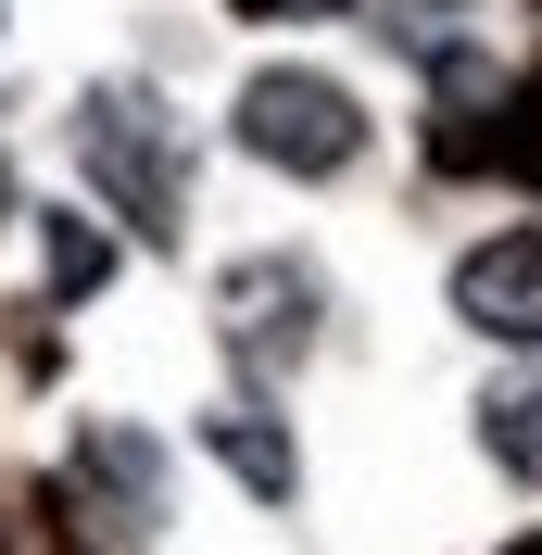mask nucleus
I'll use <instances>...</instances> for the list:
<instances>
[{
    "label": "nucleus",
    "mask_w": 542,
    "mask_h": 555,
    "mask_svg": "<svg viewBox=\"0 0 542 555\" xmlns=\"http://www.w3.org/2000/svg\"><path fill=\"white\" fill-rule=\"evenodd\" d=\"M76 165H89V190H102L127 228H152L165 241L177 215H190V139H177V114L152 102V89H76Z\"/></svg>",
    "instance_id": "nucleus-1"
},
{
    "label": "nucleus",
    "mask_w": 542,
    "mask_h": 555,
    "mask_svg": "<svg viewBox=\"0 0 542 555\" xmlns=\"http://www.w3.org/2000/svg\"><path fill=\"white\" fill-rule=\"evenodd\" d=\"M479 454H492L505 480L542 492V379H492L479 391Z\"/></svg>",
    "instance_id": "nucleus-7"
},
{
    "label": "nucleus",
    "mask_w": 542,
    "mask_h": 555,
    "mask_svg": "<svg viewBox=\"0 0 542 555\" xmlns=\"http://www.w3.org/2000/svg\"><path fill=\"white\" fill-rule=\"evenodd\" d=\"M228 139L278 177H340V165H366V102L315 64H253L228 102Z\"/></svg>",
    "instance_id": "nucleus-2"
},
{
    "label": "nucleus",
    "mask_w": 542,
    "mask_h": 555,
    "mask_svg": "<svg viewBox=\"0 0 542 555\" xmlns=\"http://www.w3.org/2000/svg\"><path fill=\"white\" fill-rule=\"evenodd\" d=\"M240 13H266V26H340L353 0H240Z\"/></svg>",
    "instance_id": "nucleus-9"
},
{
    "label": "nucleus",
    "mask_w": 542,
    "mask_h": 555,
    "mask_svg": "<svg viewBox=\"0 0 542 555\" xmlns=\"http://www.w3.org/2000/svg\"><path fill=\"white\" fill-rule=\"evenodd\" d=\"M215 454H228V480H253L266 505L304 492V454H291V429H278L266 404H228V416H215Z\"/></svg>",
    "instance_id": "nucleus-6"
},
{
    "label": "nucleus",
    "mask_w": 542,
    "mask_h": 555,
    "mask_svg": "<svg viewBox=\"0 0 542 555\" xmlns=\"http://www.w3.org/2000/svg\"><path fill=\"white\" fill-rule=\"evenodd\" d=\"M38 266H51V291H64V304H76V291H102V278H114V253L89 241L76 215H51V241H38Z\"/></svg>",
    "instance_id": "nucleus-8"
},
{
    "label": "nucleus",
    "mask_w": 542,
    "mask_h": 555,
    "mask_svg": "<svg viewBox=\"0 0 542 555\" xmlns=\"http://www.w3.org/2000/svg\"><path fill=\"white\" fill-rule=\"evenodd\" d=\"M454 315H467L479 341L542 353V228H492V241L454 253Z\"/></svg>",
    "instance_id": "nucleus-3"
},
{
    "label": "nucleus",
    "mask_w": 542,
    "mask_h": 555,
    "mask_svg": "<svg viewBox=\"0 0 542 555\" xmlns=\"http://www.w3.org/2000/svg\"><path fill=\"white\" fill-rule=\"evenodd\" d=\"M0 228H13V165H0Z\"/></svg>",
    "instance_id": "nucleus-10"
},
{
    "label": "nucleus",
    "mask_w": 542,
    "mask_h": 555,
    "mask_svg": "<svg viewBox=\"0 0 542 555\" xmlns=\"http://www.w3.org/2000/svg\"><path fill=\"white\" fill-rule=\"evenodd\" d=\"M76 467L127 492V518H165V442H139L127 416H89V429H76Z\"/></svg>",
    "instance_id": "nucleus-5"
},
{
    "label": "nucleus",
    "mask_w": 542,
    "mask_h": 555,
    "mask_svg": "<svg viewBox=\"0 0 542 555\" xmlns=\"http://www.w3.org/2000/svg\"><path fill=\"white\" fill-rule=\"evenodd\" d=\"M228 328L266 353H304L315 341V266H291V253H266V266L228 278Z\"/></svg>",
    "instance_id": "nucleus-4"
}]
</instances>
